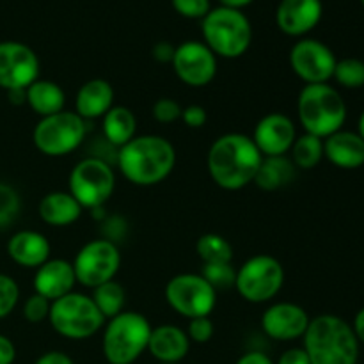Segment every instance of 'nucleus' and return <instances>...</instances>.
<instances>
[{
	"label": "nucleus",
	"instance_id": "nucleus-1",
	"mask_svg": "<svg viewBox=\"0 0 364 364\" xmlns=\"http://www.w3.org/2000/svg\"><path fill=\"white\" fill-rule=\"evenodd\" d=\"M263 155L245 134H224L213 141L206 156L208 174L224 191H242L252 183Z\"/></svg>",
	"mask_w": 364,
	"mask_h": 364
},
{
	"label": "nucleus",
	"instance_id": "nucleus-2",
	"mask_svg": "<svg viewBox=\"0 0 364 364\" xmlns=\"http://www.w3.org/2000/svg\"><path fill=\"white\" fill-rule=\"evenodd\" d=\"M117 167L130 183L153 187L171 176L176 166V149L162 135H135L117 149Z\"/></svg>",
	"mask_w": 364,
	"mask_h": 364
},
{
	"label": "nucleus",
	"instance_id": "nucleus-3",
	"mask_svg": "<svg viewBox=\"0 0 364 364\" xmlns=\"http://www.w3.org/2000/svg\"><path fill=\"white\" fill-rule=\"evenodd\" d=\"M302 340L311 364H358L359 341L350 323L340 316L311 318Z\"/></svg>",
	"mask_w": 364,
	"mask_h": 364
},
{
	"label": "nucleus",
	"instance_id": "nucleus-4",
	"mask_svg": "<svg viewBox=\"0 0 364 364\" xmlns=\"http://www.w3.org/2000/svg\"><path fill=\"white\" fill-rule=\"evenodd\" d=\"M297 116L304 134L327 139L343 128L347 105L343 96L333 85L306 84L299 92Z\"/></svg>",
	"mask_w": 364,
	"mask_h": 364
},
{
	"label": "nucleus",
	"instance_id": "nucleus-5",
	"mask_svg": "<svg viewBox=\"0 0 364 364\" xmlns=\"http://www.w3.org/2000/svg\"><path fill=\"white\" fill-rule=\"evenodd\" d=\"M151 323L144 315L123 311L103 326L102 352L109 364H134L148 350Z\"/></svg>",
	"mask_w": 364,
	"mask_h": 364
},
{
	"label": "nucleus",
	"instance_id": "nucleus-6",
	"mask_svg": "<svg viewBox=\"0 0 364 364\" xmlns=\"http://www.w3.org/2000/svg\"><path fill=\"white\" fill-rule=\"evenodd\" d=\"M203 39L215 55L224 59H238L252 43V27L242 11L217 7L203 18Z\"/></svg>",
	"mask_w": 364,
	"mask_h": 364
},
{
	"label": "nucleus",
	"instance_id": "nucleus-7",
	"mask_svg": "<svg viewBox=\"0 0 364 364\" xmlns=\"http://www.w3.org/2000/svg\"><path fill=\"white\" fill-rule=\"evenodd\" d=\"M48 322L59 336L80 341L102 331L107 320L96 308L91 295L71 291L52 302Z\"/></svg>",
	"mask_w": 364,
	"mask_h": 364
},
{
	"label": "nucleus",
	"instance_id": "nucleus-8",
	"mask_svg": "<svg viewBox=\"0 0 364 364\" xmlns=\"http://www.w3.org/2000/svg\"><path fill=\"white\" fill-rule=\"evenodd\" d=\"M68 187L84 210L103 208L116 188V173L105 159L85 156L71 169Z\"/></svg>",
	"mask_w": 364,
	"mask_h": 364
},
{
	"label": "nucleus",
	"instance_id": "nucleus-9",
	"mask_svg": "<svg viewBox=\"0 0 364 364\" xmlns=\"http://www.w3.org/2000/svg\"><path fill=\"white\" fill-rule=\"evenodd\" d=\"M85 134V121L75 110H63L38 121L32 132V142L39 153L57 159L80 148Z\"/></svg>",
	"mask_w": 364,
	"mask_h": 364
},
{
	"label": "nucleus",
	"instance_id": "nucleus-10",
	"mask_svg": "<svg viewBox=\"0 0 364 364\" xmlns=\"http://www.w3.org/2000/svg\"><path fill=\"white\" fill-rule=\"evenodd\" d=\"M284 284L283 263L270 255H256L237 270L235 288L244 301L265 304L277 297Z\"/></svg>",
	"mask_w": 364,
	"mask_h": 364
},
{
	"label": "nucleus",
	"instance_id": "nucleus-11",
	"mask_svg": "<svg viewBox=\"0 0 364 364\" xmlns=\"http://www.w3.org/2000/svg\"><path fill=\"white\" fill-rule=\"evenodd\" d=\"M166 301L185 318L210 316L217 304V290L201 274H178L167 283Z\"/></svg>",
	"mask_w": 364,
	"mask_h": 364
},
{
	"label": "nucleus",
	"instance_id": "nucleus-12",
	"mask_svg": "<svg viewBox=\"0 0 364 364\" xmlns=\"http://www.w3.org/2000/svg\"><path fill=\"white\" fill-rule=\"evenodd\" d=\"M71 263L77 283L85 288H96L116 277L121 267V252L112 240L98 238L82 245Z\"/></svg>",
	"mask_w": 364,
	"mask_h": 364
},
{
	"label": "nucleus",
	"instance_id": "nucleus-13",
	"mask_svg": "<svg viewBox=\"0 0 364 364\" xmlns=\"http://www.w3.org/2000/svg\"><path fill=\"white\" fill-rule=\"evenodd\" d=\"M336 55L318 39H301L290 50V68L306 84H327L336 68Z\"/></svg>",
	"mask_w": 364,
	"mask_h": 364
},
{
	"label": "nucleus",
	"instance_id": "nucleus-14",
	"mask_svg": "<svg viewBox=\"0 0 364 364\" xmlns=\"http://www.w3.org/2000/svg\"><path fill=\"white\" fill-rule=\"evenodd\" d=\"M171 64L188 87H206L217 75V55L201 41H185L176 46Z\"/></svg>",
	"mask_w": 364,
	"mask_h": 364
},
{
	"label": "nucleus",
	"instance_id": "nucleus-15",
	"mask_svg": "<svg viewBox=\"0 0 364 364\" xmlns=\"http://www.w3.org/2000/svg\"><path fill=\"white\" fill-rule=\"evenodd\" d=\"M39 59L31 46L18 41L0 43V87L27 89L39 78Z\"/></svg>",
	"mask_w": 364,
	"mask_h": 364
},
{
	"label": "nucleus",
	"instance_id": "nucleus-16",
	"mask_svg": "<svg viewBox=\"0 0 364 364\" xmlns=\"http://www.w3.org/2000/svg\"><path fill=\"white\" fill-rule=\"evenodd\" d=\"M309 315L295 302H276L262 315V329L270 340L294 341L304 336L309 326Z\"/></svg>",
	"mask_w": 364,
	"mask_h": 364
},
{
	"label": "nucleus",
	"instance_id": "nucleus-17",
	"mask_svg": "<svg viewBox=\"0 0 364 364\" xmlns=\"http://www.w3.org/2000/svg\"><path fill=\"white\" fill-rule=\"evenodd\" d=\"M251 139L263 156H283L290 153L297 139V128L290 116L272 112L258 121Z\"/></svg>",
	"mask_w": 364,
	"mask_h": 364
},
{
	"label": "nucleus",
	"instance_id": "nucleus-18",
	"mask_svg": "<svg viewBox=\"0 0 364 364\" xmlns=\"http://www.w3.org/2000/svg\"><path fill=\"white\" fill-rule=\"evenodd\" d=\"M322 13L320 0H281L276 11V23L287 36L301 38L320 23Z\"/></svg>",
	"mask_w": 364,
	"mask_h": 364
},
{
	"label": "nucleus",
	"instance_id": "nucleus-19",
	"mask_svg": "<svg viewBox=\"0 0 364 364\" xmlns=\"http://www.w3.org/2000/svg\"><path fill=\"white\" fill-rule=\"evenodd\" d=\"M77 284L73 263L63 258H53L43 263L34 274L36 294L43 295L48 301H57L64 295L71 294Z\"/></svg>",
	"mask_w": 364,
	"mask_h": 364
},
{
	"label": "nucleus",
	"instance_id": "nucleus-20",
	"mask_svg": "<svg viewBox=\"0 0 364 364\" xmlns=\"http://www.w3.org/2000/svg\"><path fill=\"white\" fill-rule=\"evenodd\" d=\"M52 245L48 238L34 230L18 231L7 242V255L16 265L25 269H39L50 259Z\"/></svg>",
	"mask_w": 364,
	"mask_h": 364
},
{
	"label": "nucleus",
	"instance_id": "nucleus-21",
	"mask_svg": "<svg viewBox=\"0 0 364 364\" xmlns=\"http://www.w3.org/2000/svg\"><path fill=\"white\" fill-rule=\"evenodd\" d=\"M191 350V340L181 327L162 323L151 329L148 352L159 363H181Z\"/></svg>",
	"mask_w": 364,
	"mask_h": 364
},
{
	"label": "nucleus",
	"instance_id": "nucleus-22",
	"mask_svg": "<svg viewBox=\"0 0 364 364\" xmlns=\"http://www.w3.org/2000/svg\"><path fill=\"white\" fill-rule=\"evenodd\" d=\"M323 156L340 169H358L364 166V141L358 132L338 130L323 139Z\"/></svg>",
	"mask_w": 364,
	"mask_h": 364
},
{
	"label": "nucleus",
	"instance_id": "nucleus-23",
	"mask_svg": "<svg viewBox=\"0 0 364 364\" xmlns=\"http://www.w3.org/2000/svg\"><path fill=\"white\" fill-rule=\"evenodd\" d=\"M114 107V87L105 78H91L75 96V112L84 121L103 117Z\"/></svg>",
	"mask_w": 364,
	"mask_h": 364
},
{
	"label": "nucleus",
	"instance_id": "nucleus-24",
	"mask_svg": "<svg viewBox=\"0 0 364 364\" xmlns=\"http://www.w3.org/2000/svg\"><path fill=\"white\" fill-rule=\"evenodd\" d=\"M82 206L78 205L77 199L64 191L48 192L43 196L38 205V213L41 220L48 226L64 228L77 223L82 215Z\"/></svg>",
	"mask_w": 364,
	"mask_h": 364
},
{
	"label": "nucleus",
	"instance_id": "nucleus-25",
	"mask_svg": "<svg viewBox=\"0 0 364 364\" xmlns=\"http://www.w3.org/2000/svg\"><path fill=\"white\" fill-rule=\"evenodd\" d=\"M25 95H27V105L39 117L53 116L57 112H63L64 105H66L64 89L53 80L38 78V80L32 82L25 89Z\"/></svg>",
	"mask_w": 364,
	"mask_h": 364
},
{
	"label": "nucleus",
	"instance_id": "nucleus-26",
	"mask_svg": "<svg viewBox=\"0 0 364 364\" xmlns=\"http://www.w3.org/2000/svg\"><path fill=\"white\" fill-rule=\"evenodd\" d=\"M102 130L105 141L119 149L137 135V117L128 107L114 105L102 117Z\"/></svg>",
	"mask_w": 364,
	"mask_h": 364
},
{
	"label": "nucleus",
	"instance_id": "nucleus-27",
	"mask_svg": "<svg viewBox=\"0 0 364 364\" xmlns=\"http://www.w3.org/2000/svg\"><path fill=\"white\" fill-rule=\"evenodd\" d=\"M295 176V166L287 156H263L259 169L252 183L258 185L262 191H279L287 187Z\"/></svg>",
	"mask_w": 364,
	"mask_h": 364
},
{
	"label": "nucleus",
	"instance_id": "nucleus-28",
	"mask_svg": "<svg viewBox=\"0 0 364 364\" xmlns=\"http://www.w3.org/2000/svg\"><path fill=\"white\" fill-rule=\"evenodd\" d=\"M91 299L95 301L96 308L103 315V318L110 320L117 316L119 313L124 311V304H127V290L121 283L116 279L107 281V283L100 284V287L92 288Z\"/></svg>",
	"mask_w": 364,
	"mask_h": 364
},
{
	"label": "nucleus",
	"instance_id": "nucleus-29",
	"mask_svg": "<svg viewBox=\"0 0 364 364\" xmlns=\"http://www.w3.org/2000/svg\"><path fill=\"white\" fill-rule=\"evenodd\" d=\"M291 162L297 169L308 171L318 166L323 159V139L311 134L297 135L290 149Z\"/></svg>",
	"mask_w": 364,
	"mask_h": 364
},
{
	"label": "nucleus",
	"instance_id": "nucleus-30",
	"mask_svg": "<svg viewBox=\"0 0 364 364\" xmlns=\"http://www.w3.org/2000/svg\"><path fill=\"white\" fill-rule=\"evenodd\" d=\"M196 252L201 258L203 265L206 263H231L233 247L230 242L217 233H205L196 242Z\"/></svg>",
	"mask_w": 364,
	"mask_h": 364
},
{
	"label": "nucleus",
	"instance_id": "nucleus-31",
	"mask_svg": "<svg viewBox=\"0 0 364 364\" xmlns=\"http://www.w3.org/2000/svg\"><path fill=\"white\" fill-rule=\"evenodd\" d=\"M333 78L345 89H359L364 85V60L345 57L336 63Z\"/></svg>",
	"mask_w": 364,
	"mask_h": 364
},
{
	"label": "nucleus",
	"instance_id": "nucleus-32",
	"mask_svg": "<svg viewBox=\"0 0 364 364\" xmlns=\"http://www.w3.org/2000/svg\"><path fill=\"white\" fill-rule=\"evenodd\" d=\"M201 276L205 277L215 290H220V288L235 287L237 269H235L231 263H206V265H203Z\"/></svg>",
	"mask_w": 364,
	"mask_h": 364
},
{
	"label": "nucleus",
	"instance_id": "nucleus-33",
	"mask_svg": "<svg viewBox=\"0 0 364 364\" xmlns=\"http://www.w3.org/2000/svg\"><path fill=\"white\" fill-rule=\"evenodd\" d=\"M20 194L11 185L0 183V228H7L20 213Z\"/></svg>",
	"mask_w": 364,
	"mask_h": 364
},
{
	"label": "nucleus",
	"instance_id": "nucleus-34",
	"mask_svg": "<svg viewBox=\"0 0 364 364\" xmlns=\"http://www.w3.org/2000/svg\"><path fill=\"white\" fill-rule=\"evenodd\" d=\"M20 301L18 283L7 274H0V320L9 316Z\"/></svg>",
	"mask_w": 364,
	"mask_h": 364
},
{
	"label": "nucleus",
	"instance_id": "nucleus-35",
	"mask_svg": "<svg viewBox=\"0 0 364 364\" xmlns=\"http://www.w3.org/2000/svg\"><path fill=\"white\" fill-rule=\"evenodd\" d=\"M50 308H52V301H48L46 297L34 291L23 304V318L31 323H39L43 320H48Z\"/></svg>",
	"mask_w": 364,
	"mask_h": 364
},
{
	"label": "nucleus",
	"instance_id": "nucleus-36",
	"mask_svg": "<svg viewBox=\"0 0 364 364\" xmlns=\"http://www.w3.org/2000/svg\"><path fill=\"white\" fill-rule=\"evenodd\" d=\"M181 112H183V107L173 98H160L153 103L151 114L155 117V121L162 124H171L174 121L181 119Z\"/></svg>",
	"mask_w": 364,
	"mask_h": 364
},
{
	"label": "nucleus",
	"instance_id": "nucleus-37",
	"mask_svg": "<svg viewBox=\"0 0 364 364\" xmlns=\"http://www.w3.org/2000/svg\"><path fill=\"white\" fill-rule=\"evenodd\" d=\"M185 333H187L191 343L194 341V343L205 345L213 338L215 327H213V322L210 316H199V318L188 320V327Z\"/></svg>",
	"mask_w": 364,
	"mask_h": 364
},
{
	"label": "nucleus",
	"instance_id": "nucleus-38",
	"mask_svg": "<svg viewBox=\"0 0 364 364\" xmlns=\"http://www.w3.org/2000/svg\"><path fill=\"white\" fill-rule=\"evenodd\" d=\"M173 7L185 18H205L210 13V0H173Z\"/></svg>",
	"mask_w": 364,
	"mask_h": 364
},
{
	"label": "nucleus",
	"instance_id": "nucleus-39",
	"mask_svg": "<svg viewBox=\"0 0 364 364\" xmlns=\"http://www.w3.org/2000/svg\"><path fill=\"white\" fill-rule=\"evenodd\" d=\"M181 121L187 124L188 128H203L208 121V112H206L205 107L201 105H188L183 107V112H181Z\"/></svg>",
	"mask_w": 364,
	"mask_h": 364
},
{
	"label": "nucleus",
	"instance_id": "nucleus-40",
	"mask_svg": "<svg viewBox=\"0 0 364 364\" xmlns=\"http://www.w3.org/2000/svg\"><path fill=\"white\" fill-rule=\"evenodd\" d=\"M276 364H311L304 348H288L279 355Z\"/></svg>",
	"mask_w": 364,
	"mask_h": 364
},
{
	"label": "nucleus",
	"instance_id": "nucleus-41",
	"mask_svg": "<svg viewBox=\"0 0 364 364\" xmlns=\"http://www.w3.org/2000/svg\"><path fill=\"white\" fill-rule=\"evenodd\" d=\"M16 359V347L7 336L0 334V364H13Z\"/></svg>",
	"mask_w": 364,
	"mask_h": 364
},
{
	"label": "nucleus",
	"instance_id": "nucleus-42",
	"mask_svg": "<svg viewBox=\"0 0 364 364\" xmlns=\"http://www.w3.org/2000/svg\"><path fill=\"white\" fill-rule=\"evenodd\" d=\"M174 50H176V46H173L171 43L160 41L153 46V57H155L159 63H173Z\"/></svg>",
	"mask_w": 364,
	"mask_h": 364
},
{
	"label": "nucleus",
	"instance_id": "nucleus-43",
	"mask_svg": "<svg viewBox=\"0 0 364 364\" xmlns=\"http://www.w3.org/2000/svg\"><path fill=\"white\" fill-rule=\"evenodd\" d=\"M34 364H75L73 359L68 354L59 350H50L46 354H43L41 358L36 359Z\"/></svg>",
	"mask_w": 364,
	"mask_h": 364
},
{
	"label": "nucleus",
	"instance_id": "nucleus-44",
	"mask_svg": "<svg viewBox=\"0 0 364 364\" xmlns=\"http://www.w3.org/2000/svg\"><path fill=\"white\" fill-rule=\"evenodd\" d=\"M235 364H274V361L269 358V355L263 354V352L252 350L242 355V358Z\"/></svg>",
	"mask_w": 364,
	"mask_h": 364
},
{
	"label": "nucleus",
	"instance_id": "nucleus-45",
	"mask_svg": "<svg viewBox=\"0 0 364 364\" xmlns=\"http://www.w3.org/2000/svg\"><path fill=\"white\" fill-rule=\"evenodd\" d=\"M352 329H354L355 338H358L359 343L364 345V308L359 309L358 315H355L354 323H352Z\"/></svg>",
	"mask_w": 364,
	"mask_h": 364
},
{
	"label": "nucleus",
	"instance_id": "nucleus-46",
	"mask_svg": "<svg viewBox=\"0 0 364 364\" xmlns=\"http://www.w3.org/2000/svg\"><path fill=\"white\" fill-rule=\"evenodd\" d=\"M7 95H9V102L13 105H23V103H27L25 89H13V91H7Z\"/></svg>",
	"mask_w": 364,
	"mask_h": 364
},
{
	"label": "nucleus",
	"instance_id": "nucleus-47",
	"mask_svg": "<svg viewBox=\"0 0 364 364\" xmlns=\"http://www.w3.org/2000/svg\"><path fill=\"white\" fill-rule=\"evenodd\" d=\"M251 2H255V0H220V4H223L224 7H230V9H238V11H240L242 7L249 6Z\"/></svg>",
	"mask_w": 364,
	"mask_h": 364
},
{
	"label": "nucleus",
	"instance_id": "nucleus-48",
	"mask_svg": "<svg viewBox=\"0 0 364 364\" xmlns=\"http://www.w3.org/2000/svg\"><path fill=\"white\" fill-rule=\"evenodd\" d=\"M359 130H358V134L361 135L363 137V141H364V110H363V114H361V117H359Z\"/></svg>",
	"mask_w": 364,
	"mask_h": 364
},
{
	"label": "nucleus",
	"instance_id": "nucleus-49",
	"mask_svg": "<svg viewBox=\"0 0 364 364\" xmlns=\"http://www.w3.org/2000/svg\"><path fill=\"white\" fill-rule=\"evenodd\" d=\"M159 364H181V363H159Z\"/></svg>",
	"mask_w": 364,
	"mask_h": 364
},
{
	"label": "nucleus",
	"instance_id": "nucleus-50",
	"mask_svg": "<svg viewBox=\"0 0 364 364\" xmlns=\"http://www.w3.org/2000/svg\"><path fill=\"white\" fill-rule=\"evenodd\" d=\"M361 4H363V6H364V0H361Z\"/></svg>",
	"mask_w": 364,
	"mask_h": 364
}]
</instances>
